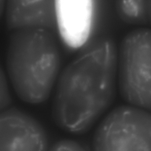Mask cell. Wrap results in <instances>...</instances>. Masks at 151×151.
I'll return each instance as SVG.
<instances>
[{
  "label": "cell",
  "instance_id": "obj_1",
  "mask_svg": "<svg viewBox=\"0 0 151 151\" xmlns=\"http://www.w3.org/2000/svg\"><path fill=\"white\" fill-rule=\"evenodd\" d=\"M118 58L114 41L98 37L65 68L52 106V118L59 127L83 134L107 110L115 96Z\"/></svg>",
  "mask_w": 151,
  "mask_h": 151
},
{
  "label": "cell",
  "instance_id": "obj_2",
  "mask_svg": "<svg viewBox=\"0 0 151 151\" xmlns=\"http://www.w3.org/2000/svg\"><path fill=\"white\" fill-rule=\"evenodd\" d=\"M59 47L51 30L26 28L12 31L6 54V69L21 100L39 104L49 96L60 67Z\"/></svg>",
  "mask_w": 151,
  "mask_h": 151
},
{
  "label": "cell",
  "instance_id": "obj_3",
  "mask_svg": "<svg viewBox=\"0 0 151 151\" xmlns=\"http://www.w3.org/2000/svg\"><path fill=\"white\" fill-rule=\"evenodd\" d=\"M120 92L130 105L151 110V30L136 29L124 37L118 52Z\"/></svg>",
  "mask_w": 151,
  "mask_h": 151
},
{
  "label": "cell",
  "instance_id": "obj_4",
  "mask_svg": "<svg viewBox=\"0 0 151 151\" xmlns=\"http://www.w3.org/2000/svg\"><path fill=\"white\" fill-rule=\"evenodd\" d=\"M94 151H151V114L134 106L115 108L97 129Z\"/></svg>",
  "mask_w": 151,
  "mask_h": 151
},
{
  "label": "cell",
  "instance_id": "obj_5",
  "mask_svg": "<svg viewBox=\"0 0 151 151\" xmlns=\"http://www.w3.org/2000/svg\"><path fill=\"white\" fill-rule=\"evenodd\" d=\"M42 127L34 119L16 108L0 115V151H46Z\"/></svg>",
  "mask_w": 151,
  "mask_h": 151
},
{
  "label": "cell",
  "instance_id": "obj_6",
  "mask_svg": "<svg viewBox=\"0 0 151 151\" xmlns=\"http://www.w3.org/2000/svg\"><path fill=\"white\" fill-rule=\"evenodd\" d=\"M56 27L66 47L78 49L89 39L92 0H55Z\"/></svg>",
  "mask_w": 151,
  "mask_h": 151
},
{
  "label": "cell",
  "instance_id": "obj_7",
  "mask_svg": "<svg viewBox=\"0 0 151 151\" xmlns=\"http://www.w3.org/2000/svg\"><path fill=\"white\" fill-rule=\"evenodd\" d=\"M5 23L12 32L26 28L52 31L56 27L55 0H6Z\"/></svg>",
  "mask_w": 151,
  "mask_h": 151
},
{
  "label": "cell",
  "instance_id": "obj_8",
  "mask_svg": "<svg viewBox=\"0 0 151 151\" xmlns=\"http://www.w3.org/2000/svg\"><path fill=\"white\" fill-rule=\"evenodd\" d=\"M116 11L120 18L132 24L149 22L147 0H116Z\"/></svg>",
  "mask_w": 151,
  "mask_h": 151
},
{
  "label": "cell",
  "instance_id": "obj_9",
  "mask_svg": "<svg viewBox=\"0 0 151 151\" xmlns=\"http://www.w3.org/2000/svg\"><path fill=\"white\" fill-rule=\"evenodd\" d=\"M50 151H86L79 143L71 140L59 141L53 145Z\"/></svg>",
  "mask_w": 151,
  "mask_h": 151
},
{
  "label": "cell",
  "instance_id": "obj_10",
  "mask_svg": "<svg viewBox=\"0 0 151 151\" xmlns=\"http://www.w3.org/2000/svg\"><path fill=\"white\" fill-rule=\"evenodd\" d=\"M9 102V96L8 92V87L6 79L2 72L1 73V107L4 108Z\"/></svg>",
  "mask_w": 151,
  "mask_h": 151
},
{
  "label": "cell",
  "instance_id": "obj_11",
  "mask_svg": "<svg viewBox=\"0 0 151 151\" xmlns=\"http://www.w3.org/2000/svg\"><path fill=\"white\" fill-rule=\"evenodd\" d=\"M147 9L149 22L151 24V0H147Z\"/></svg>",
  "mask_w": 151,
  "mask_h": 151
}]
</instances>
